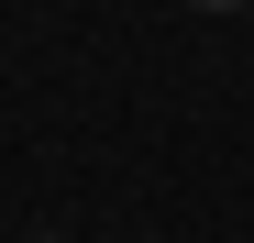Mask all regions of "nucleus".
Wrapping results in <instances>:
<instances>
[{
  "label": "nucleus",
  "instance_id": "1",
  "mask_svg": "<svg viewBox=\"0 0 254 243\" xmlns=\"http://www.w3.org/2000/svg\"><path fill=\"white\" fill-rule=\"evenodd\" d=\"M199 11H243V0H199Z\"/></svg>",
  "mask_w": 254,
  "mask_h": 243
},
{
  "label": "nucleus",
  "instance_id": "2",
  "mask_svg": "<svg viewBox=\"0 0 254 243\" xmlns=\"http://www.w3.org/2000/svg\"><path fill=\"white\" fill-rule=\"evenodd\" d=\"M45 243H66V232H45Z\"/></svg>",
  "mask_w": 254,
  "mask_h": 243
}]
</instances>
